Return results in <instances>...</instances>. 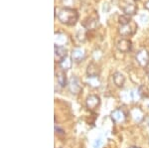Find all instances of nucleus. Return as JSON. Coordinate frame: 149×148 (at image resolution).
<instances>
[{"label":"nucleus","instance_id":"obj_1","mask_svg":"<svg viewBox=\"0 0 149 148\" xmlns=\"http://www.w3.org/2000/svg\"><path fill=\"white\" fill-rule=\"evenodd\" d=\"M58 18L62 24H65L67 26H74L79 20V13L74 8L64 7L59 11Z\"/></svg>","mask_w":149,"mask_h":148},{"label":"nucleus","instance_id":"obj_2","mask_svg":"<svg viewBox=\"0 0 149 148\" xmlns=\"http://www.w3.org/2000/svg\"><path fill=\"white\" fill-rule=\"evenodd\" d=\"M137 24L135 21H131L130 23L126 24V25L120 26L118 29V33L122 37H129V36H133L137 31Z\"/></svg>","mask_w":149,"mask_h":148},{"label":"nucleus","instance_id":"obj_3","mask_svg":"<svg viewBox=\"0 0 149 148\" xmlns=\"http://www.w3.org/2000/svg\"><path fill=\"white\" fill-rule=\"evenodd\" d=\"M135 60L141 68H146L149 65V51L146 49H141L136 53Z\"/></svg>","mask_w":149,"mask_h":148},{"label":"nucleus","instance_id":"obj_4","mask_svg":"<svg viewBox=\"0 0 149 148\" xmlns=\"http://www.w3.org/2000/svg\"><path fill=\"white\" fill-rule=\"evenodd\" d=\"M132 42L127 38H121L116 43V48L120 53H128L131 50Z\"/></svg>","mask_w":149,"mask_h":148},{"label":"nucleus","instance_id":"obj_5","mask_svg":"<svg viewBox=\"0 0 149 148\" xmlns=\"http://www.w3.org/2000/svg\"><path fill=\"white\" fill-rule=\"evenodd\" d=\"M55 53H54V57H55V61L57 63H60L62 62L65 58L68 57V50L65 46H57L55 45Z\"/></svg>","mask_w":149,"mask_h":148},{"label":"nucleus","instance_id":"obj_6","mask_svg":"<svg viewBox=\"0 0 149 148\" xmlns=\"http://www.w3.org/2000/svg\"><path fill=\"white\" fill-rule=\"evenodd\" d=\"M69 90L70 92H72L73 94H79L80 92H81V82L77 77H72V79L70 80V83H69Z\"/></svg>","mask_w":149,"mask_h":148},{"label":"nucleus","instance_id":"obj_7","mask_svg":"<svg viewBox=\"0 0 149 148\" xmlns=\"http://www.w3.org/2000/svg\"><path fill=\"white\" fill-rule=\"evenodd\" d=\"M100 104V97L95 94H91L86 97V106L90 110H95V108H97V106Z\"/></svg>","mask_w":149,"mask_h":148},{"label":"nucleus","instance_id":"obj_8","mask_svg":"<svg viewBox=\"0 0 149 148\" xmlns=\"http://www.w3.org/2000/svg\"><path fill=\"white\" fill-rule=\"evenodd\" d=\"M71 57L74 63H81V62H83L86 58V52H85V50L81 47L74 48L73 51H72Z\"/></svg>","mask_w":149,"mask_h":148},{"label":"nucleus","instance_id":"obj_9","mask_svg":"<svg viewBox=\"0 0 149 148\" xmlns=\"http://www.w3.org/2000/svg\"><path fill=\"white\" fill-rule=\"evenodd\" d=\"M97 18L93 17V16H88V17H86L85 20L83 21V23H81V25H83V27L85 28L86 30H93L95 29V27H97Z\"/></svg>","mask_w":149,"mask_h":148},{"label":"nucleus","instance_id":"obj_10","mask_svg":"<svg viewBox=\"0 0 149 148\" xmlns=\"http://www.w3.org/2000/svg\"><path fill=\"white\" fill-rule=\"evenodd\" d=\"M111 118L114 122L116 123H121V122H124L126 119V115L124 113V111L122 110L120 108H117L113 110L111 113Z\"/></svg>","mask_w":149,"mask_h":148},{"label":"nucleus","instance_id":"obj_11","mask_svg":"<svg viewBox=\"0 0 149 148\" xmlns=\"http://www.w3.org/2000/svg\"><path fill=\"white\" fill-rule=\"evenodd\" d=\"M100 73V67L95 62H91L86 68V75L88 77H98Z\"/></svg>","mask_w":149,"mask_h":148},{"label":"nucleus","instance_id":"obj_12","mask_svg":"<svg viewBox=\"0 0 149 148\" xmlns=\"http://www.w3.org/2000/svg\"><path fill=\"white\" fill-rule=\"evenodd\" d=\"M112 79H113L114 85H116L117 88H122L124 85L125 77L123 76V74L119 73V72H115L113 74V76H112Z\"/></svg>","mask_w":149,"mask_h":148},{"label":"nucleus","instance_id":"obj_13","mask_svg":"<svg viewBox=\"0 0 149 148\" xmlns=\"http://www.w3.org/2000/svg\"><path fill=\"white\" fill-rule=\"evenodd\" d=\"M122 10H123L124 14H126V15L133 16V15H135V14L137 13L138 8L134 3H127V4H125V5L123 6Z\"/></svg>","mask_w":149,"mask_h":148},{"label":"nucleus","instance_id":"obj_14","mask_svg":"<svg viewBox=\"0 0 149 148\" xmlns=\"http://www.w3.org/2000/svg\"><path fill=\"white\" fill-rule=\"evenodd\" d=\"M73 59H72V57H67V58H65L63 61L60 62L59 65H60V68H61L62 71L66 72L70 70V69L72 68V66H73Z\"/></svg>","mask_w":149,"mask_h":148},{"label":"nucleus","instance_id":"obj_15","mask_svg":"<svg viewBox=\"0 0 149 148\" xmlns=\"http://www.w3.org/2000/svg\"><path fill=\"white\" fill-rule=\"evenodd\" d=\"M57 80L59 85H61L62 88H65L66 85H68V80H67V76L66 73L64 71H61L57 74Z\"/></svg>","mask_w":149,"mask_h":148},{"label":"nucleus","instance_id":"obj_16","mask_svg":"<svg viewBox=\"0 0 149 148\" xmlns=\"http://www.w3.org/2000/svg\"><path fill=\"white\" fill-rule=\"evenodd\" d=\"M86 83L90 87L95 88V89H97L100 85V80L98 77H88V80H86Z\"/></svg>","mask_w":149,"mask_h":148},{"label":"nucleus","instance_id":"obj_17","mask_svg":"<svg viewBox=\"0 0 149 148\" xmlns=\"http://www.w3.org/2000/svg\"><path fill=\"white\" fill-rule=\"evenodd\" d=\"M131 115L132 117H133V119L135 121H141L143 119V113L142 111L140 110L139 108H137V107H134L133 109L131 110Z\"/></svg>","mask_w":149,"mask_h":148},{"label":"nucleus","instance_id":"obj_18","mask_svg":"<svg viewBox=\"0 0 149 148\" xmlns=\"http://www.w3.org/2000/svg\"><path fill=\"white\" fill-rule=\"evenodd\" d=\"M57 37L55 38V45L57 46H64L67 43V36L62 34V33H59L58 35H56Z\"/></svg>","mask_w":149,"mask_h":148},{"label":"nucleus","instance_id":"obj_19","mask_svg":"<svg viewBox=\"0 0 149 148\" xmlns=\"http://www.w3.org/2000/svg\"><path fill=\"white\" fill-rule=\"evenodd\" d=\"M131 18L130 16L126 15V14H122L118 17V23L120 24V26H123V25H126V24L130 23L131 22Z\"/></svg>","mask_w":149,"mask_h":148},{"label":"nucleus","instance_id":"obj_20","mask_svg":"<svg viewBox=\"0 0 149 148\" xmlns=\"http://www.w3.org/2000/svg\"><path fill=\"white\" fill-rule=\"evenodd\" d=\"M138 92H139V94H140L141 97H148V95H149V90L147 89V87L144 85L139 87Z\"/></svg>","mask_w":149,"mask_h":148},{"label":"nucleus","instance_id":"obj_21","mask_svg":"<svg viewBox=\"0 0 149 148\" xmlns=\"http://www.w3.org/2000/svg\"><path fill=\"white\" fill-rule=\"evenodd\" d=\"M85 29V28H84ZM84 29H79L78 32H77V39L79 40L80 42H85L86 41V31Z\"/></svg>","mask_w":149,"mask_h":148},{"label":"nucleus","instance_id":"obj_22","mask_svg":"<svg viewBox=\"0 0 149 148\" xmlns=\"http://www.w3.org/2000/svg\"><path fill=\"white\" fill-rule=\"evenodd\" d=\"M55 131L58 133V134H60V135H64L65 134V131L62 129V128H60L59 126H55Z\"/></svg>","mask_w":149,"mask_h":148},{"label":"nucleus","instance_id":"obj_23","mask_svg":"<svg viewBox=\"0 0 149 148\" xmlns=\"http://www.w3.org/2000/svg\"><path fill=\"white\" fill-rule=\"evenodd\" d=\"M102 139H97V140H95V144H93V147H95V148H100V146H102Z\"/></svg>","mask_w":149,"mask_h":148},{"label":"nucleus","instance_id":"obj_24","mask_svg":"<svg viewBox=\"0 0 149 148\" xmlns=\"http://www.w3.org/2000/svg\"><path fill=\"white\" fill-rule=\"evenodd\" d=\"M144 8L146 9V10H148L149 11V0H147V1L144 3Z\"/></svg>","mask_w":149,"mask_h":148},{"label":"nucleus","instance_id":"obj_25","mask_svg":"<svg viewBox=\"0 0 149 148\" xmlns=\"http://www.w3.org/2000/svg\"><path fill=\"white\" fill-rule=\"evenodd\" d=\"M129 148H140V147H137V146H132V147H129Z\"/></svg>","mask_w":149,"mask_h":148},{"label":"nucleus","instance_id":"obj_26","mask_svg":"<svg viewBox=\"0 0 149 148\" xmlns=\"http://www.w3.org/2000/svg\"><path fill=\"white\" fill-rule=\"evenodd\" d=\"M133 1H135V2H136V1H139V0H133Z\"/></svg>","mask_w":149,"mask_h":148},{"label":"nucleus","instance_id":"obj_27","mask_svg":"<svg viewBox=\"0 0 149 148\" xmlns=\"http://www.w3.org/2000/svg\"><path fill=\"white\" fill-rule=\"evenodd\" d=\"M148 124H149V120H148Z\"/></svg>","mask_w":149,"mask_h":148},{"label":"nucleus","instance_id":"obj_28","mask_svg":"<svg viewBox=\"0 0 149 148\" xmlns=\"http://www.w3.org/2000/svg\"><path fill=\"white\" fill-rule=\"evenodd\" d=\"M148 77H149V73H148Z\"/></svg>","mask_w":149,"mask_h":148}]
</instances>
